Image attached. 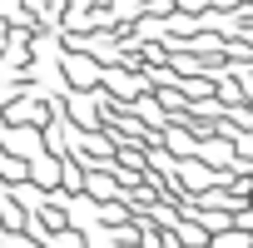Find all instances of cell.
<instances>
[{
	"mask_svg": "<svg viewBox=\"0 0 253 248\" xmlns=\"http://www.w3.org/2000/svg\"><path fill=\"white\" fill-rule=\"evenodd\" d=\"M209 248H253V233L238 228V223H228V228H218V233L209 238Z\"/></svg>",
	"mask_w": 253,
	"mask_h": 248,
	"instance_id": "6da1fadb",
	"label": "cell"
},
{
	"mask_svg": "<svg viewBox=\"0 0 253 248\" xmlns=\"http://www.w3.org/2000/svg\"><path fill=\"white\" fill-rule=\"evenodd\" d=\"M184 248H209V243H184Z\"/></svg>",
	"mask_w": 253,
	"mask_h": 248,
	"instance_id": "52a82bcc",
	"label": "cell"
},
{
	"mask_svg": "<svg viewBox=\"0 0 253 248\" xmlns=\"http://www.w3.org/2000/svg\"><path fill=\"white\" fill-rule=\"evenodd\" d=\"M233 223H238V228H248V233H253V204H248V208H238V213H233Z\"/></svg>",
	"mask_w": 253,
	"mask_h": 248,
	"instance_id": "277c9868",
	"label": "cell"
},
{
	"mask_svg": "<svg viewBox=\"0 0 253 248\" xmlns=\"http://www.w3.org/2000/svg\"><path fill=\"white\" fill-rule=\"evenodd\" d=\"M35 179H40V184H55V164H50V159H45V164L35 159Z\"/></svg>",
	"mask_w": 253,
	"mask_h": 248,
	"instance_id": "3957f363",
	"label": "cell"
},
{
	"mask_svg": "<svg viewBox=\"0 0 253 248\" xmlns=\"http://www.w3.org/2000/svg\"><path fill=\"white\" fill-rule=\"evenodd\" d=\"M194 218H199V228H213V233L233 223V218H228V213H218V208H209V213H194Z\"/></svg>",
	"mask_w": 253,
	"mask_h": 248,
	"instance_id": "7a4b0ae2",
	"label": "cell"
},
{
	"mask_svg": "<svg viewBox=\"0 0 253 248\" xmlns=\"http://www.w3.org/2000/svg\"><path fill=\"white\" fill-rule=\"evenodd\" d=\"M50 248H84V243H75V238H70V233H65V238H55V243H50Z\"/></svg>",
	"mask_w": 253,
	"mask_h": 248,
	"instance_id": "8992f818",
	"label": "cell"
},
{
	"mask_svg": "<svg viewBox=\"0 0 253 248\" xmlns=\"http://www.w3.org/2000/svg\"><path fill=\"white\" fill-rule=\"evenodd\" d=\"M233 144H238V149H243V154H253V134H243V139H238V134H233Z\"/></svg>",
	"mask_w": 253,
	"mask_h": 248,
	"instance_id": "5b68a950",
	"label": "cell"
}]
</instances>
